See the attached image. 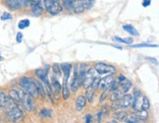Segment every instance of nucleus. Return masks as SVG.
I'll return each mask as SVG.
<instances>
[{
  "instance_id": "nucleus-1",
  "label": "nucleus",
  "mask_w": 159,
  "mask_h": 123,
  "mask_svg": "<svg viewBox=\"0 0 159 123\" xmlns=\"http://www.w3.org/2000/svg\"><path fill=\"white\" fill-rule=\"evenodd\" d=\"M9 97L13 102H15L18 106H22L27 110H29V111H32L34 107V102L33 101V97L23 90H17V89L10 90Z\"/></svg>"
},
{
  "instance_id": "nucleus-2",
  "label": "nucleus",
  "mask_w": 159,
  "mask_h": 123,
  "mask_svg": "<svg viewBox=\"0 0 159 123\" xmlns=\"http://www.w3.org/2000/svg\"><path fill=\"white\" fill-rule=\"evenodd\" d=\"M3 109L5 110L6 117L12 123H20L21 121H23L24 117H25V114H24L23 110L10 97Z\"/></svg>"
},
{
  "instance_id": "nucleus-3",
  "label": "nucleus",
  "mask_w": 159,
  "mask_h": 123,
  "mask_svg": "<svg viewBox=\"0 0 159 123\" xmlns=\"http://www.w3.org/2000/svg\"><path fill=\"white\" fill-rule=\"evenodd\" d=\"M116 82H117V86H116L114 91H112V96H111V100L113 102L117 101L121 97L125 96L127 92L132 88L131 81H129L124 75H120L118 79L116 80Z\"/></svg>"
},
{
  "instance_id": "nucleus-4",
  "label": "nucleus",
  "mask_w": 159,
  "mask_h": 123,
  "mask_svg": "<svg viewBox=\"0 0 159 123\" xmlns=\"http://www.w3.org/2000/svg\"><path fill=\"white\" fill-rule=\"evenodd\" d=\"M20 86L23 88V91H25L28 95H30L33 98H36L39 96L38 85H36V81L34 79L24 76L20 79L19 81Z\"/></svg>"
},
{
  "instance_id": "nucleus-5",
  "label": "nucleus",
  "mask_w": 159,
  "mask_h": 123,
  "mask_svg": "<svg viewBox=\"0 0 159 123\" xmlns=\"http://www.w3.org/2000/svg\"><path fill=\"white\" fill-rule=\"evenodd\" d=\"M63 70V91H62V96L64 100H68L70 97V92L68 88V81L70 78V73L72 70V65L70 63H64L60 66Z\"/></svg>"
},
{
  "instance_id": "nucleus-6",
  "label": "nucleus",
  "mask_w": 159,
  "mask_h": 123,
  "mask_svg": "<svg viewBox=\"0 0 159 123\" xmlns=\"http://www.w3.org/2000/svg\"><path fill=\"white\" fill-rule=\"evenodd\" d=\"M133 101H134L133 95H125L123 97H121L120 98H118L117 101H115V102L113 104V108L121 109V110L128 109V108L132 107Z\"/></svg>"
},
{
  "instance_id": "nucleus-7",
  "label": "nucleus",
  "mask_w": 159,
  "mask_h": 123,
  "mask_svg": "<svg viewBox=\"0 0 159 123\" xmlns=\"http://www.w3.org/2000/svg\"><path fill=\"white\" fill-rule=\"evenodd\" d=\"M43 5L46 11L51 15H57L63 10L59 0H43Z\"/></svg>"
},
{
  "instance_id": "nucleus-8",
  "label": "nucleus",
  "mask_w": 159,
  "mask_h": 123,
  "mask_svg": "<svg viewBox=\"0 0 159 123\" xmlns=\"http://www.w3.org/2000/svg\"><path fill=\"white\" fill-rule=\"evenodd\" d=\"M94 70L96 74L101 76H109V75H113L116 72V69L113 66L108 65L105 63H97L94 67Z\"/></svg>"
},
{
  "instance_id": "nucleus-9",
  "label": "nucleus",
  "mask_w": 159,
  "mask_h": 123,
  "mask_svg": "<svg viewBox=\"0 0 159 123\" xmlns=\"http://www.w3.org/2000/svg\"><path fill=\"white\" fill-rule=\"evenodd\" d=\"M30 4V0H6V5L11 10L25 8Z\"/></svg>"
},
{
  "instance_id": "nucleus-10",
  "label": "nucleus",
  "mask_w": 159,
  "mask_h": 123,
  "mask_svg": "<svg viewBox=\"0 0 159 123\" xmlns=\"http://www.w3.org/2000/svg\"><path fill=\"white\" fill-rule=\"evenodd\" d=\"M133 97H134V101H133V106H132L134 107V109L136 110V111L140 110L143 108L144 96L142 94V92H140V91L136 90V91H134V95H133Z\"/></svg>"
},
{
  "instance_id": "nucleus-11",
  "label": "nucleus",
  "mask_w": 159,
  "mask_h": 123,
  "mask_svg": "<svg viewBox=\"0 0 159 123\" xmlns=\"http://www.w3.org/2000/svg\"><path fill=\"white\" fill-rule=\"evenodd\" d=\"M30 8H32L33 16L39 17L43 12V5H42L41 0H30Z\"/></svg>"
},
{
  "instance_id": "nucleus-12",
  "label": "nucleus",
  "mask_w": 159,
  "mask_h": 123,
  "mask_svg": "<svg viewBox=\"0 0 159 123\" xmlns=\"http://www.w3.org/2000/svg\"><path fill=\"white\" fill-rule=\"evenodd\" d=\"M96 72L94 70V68H90L89 69L87 72H85V75H84V81H83V85L84 87L87 89L88 87L93 84V81L94 80V78L96 77Z\"/></svg>"
},
{
  "instance_id": "nucleus-13",
  "label": "nucleus",
  "mask_w": 159,
  "mask_h": 123,
  "mask_svg": "<svg viewBox=\"0 0 159 123\" xmlns=\"http://www.w3.org/2000/svg\"><path fill=\"white\" fill-rule=\"evenodd\" d=\"M113 81H114V78H113L112 75L105 76L104 78H102L101 80H99L98 88H100L102 90H107V89L110 88V86H111Z\"/></svg>"
},
{
  "instance_id": "nucleus-14",
  "label": "nucleus",
  "mask_w": 159,
  "mask_h": 123,
  "mask_svg": "<svg viewBox=\"0 0 159 123\" xmlns=\"http://www.w3.org/2000/svg\"><path fill=\"white\" fill-rule=\"evenodd\" d=\"M79 78H78V68H74V74H73V78L70 84V88L73 93H76L79 88Z\"/></svg>"
},
{
  "instance_id": "nucleus-15",
  "label": "nucleus",
  "mask_w": 159,
  "mask_h": 123,
  "mask_svg": "<svg viewBox=\"0 0 159 123\" xmlns=\"http://www.w3.org/2000/svg\"><path fill=\"white\" fill-rule=\"evenodd\" d=\"M87 67L88 65L85 63H81L79 65V68H78V78H79V84L80 86L83 85V81H84V78L85 75V72H87Z\"/></svg>"
},
{
  "instance_id": "nucleus-16",
  "label": "nucleus",
  "mask_w": 159,
  "mask_h": 123,
  "mask_svg": "<svg viewBox=\"0 0 159 123\" xmlns=\"http://www.w3.org/2000/svg\"><path fill=\"white\" fill-rule=\"evenodd\" d=\"M85 102H87V98L84 96H79L77 101H76V109L78 111H81V110L84 109V106H85Z\"/></svg>"
},
{
  "instance_id": "nucleus-17",
  "label": "nucleus",
  "mask_w": 159,
  "mask_h": 123,
  "mask_svg": "<svg viewBox=\"0 0 159 123\" xmlns=\"http://www.w3.org/2000/svg\"><path fill=\"white\" fill-rule=\"evenodd\" d=\"M134 116H136V118L139 120V121H145L146 119H148V113L146 110L144 109H140V110H138V111L134 114Z\"/></svg>"
},
{
  "instance_id": "nucleus-18",
  "label": "nucleus",
  "mask_w": 159,
  "mask_h": 123,
  "mask_svg": "<svg viewBox=\"0 0 159 123\" xmlns=\"http://www.w3.org/2000/svg\"><path fill=\"white\" fill-rule=\"evenodd\" d=\"M52 88L54 89L55 94L58 95L59 92H60V88L61 87H60V83L58 81V78L55 75H53V77H52Z\"/></svg>"
},
{
  "instance_id": "nucleus-19",
  "label": "nucleus",
  "mask_w": 159,
  "mask_h": 123,
  "mask_svg": "<svg viewBox=\"0 0 159 123\" xmlns=\"http://www.w3.org/2000/svg\"><path fill=\"white\" fill-rule=\"evenodd\" d=\"M123 30L126 31L127 33L131 34V35H139V32L132 26V25H124Z\"/></svg>"
},
{
  "instance_id": "nucleus-20",
  "label": "nucleus",
  "mask_w": 159,
  "mask_h": 123,
  "mask_svg": "<svg viewBox=\"0 0 159 123\" xmlns=\"http://www.w3.org/2000/svg\"><path fill=\"white\" fill-rule=\"evenodd\" d=\"M8 100H9V97L6 96L1 90H0V109H2V108L5 107Z\"/></svg>"
},
{
  "instance_id": "nucleus-21",
  "label": "nucleus",
  "mask_w": 159,
  "mask_h": 123,
  "mask_svg": "<svg viewBox=\"0 0 159 123\" xmlns=\"http://www.w3.org/2000/svg\"><path fill=\"white\" fill-rule=\"evenodd\" d=\"M94 89L91 87V86H89V87L87 88V95H85V98L89 101V102H93V96H94Z\"/></svg>"
},
{
  "instance_id": "nucleus-22",
  "label": "nucleus",
  "mask_w": 159,
  "mask_h": 123,
  "mask_svg": "<svg viewBox=\"0 0 159 123\" xmlns=\"http://www.w3.org/2000/svg\"><path fill=\"white\" fill-rule=\"evenodd\" d=\"M39 116L40 117H44V118H49L52 116V110L48 109V108L41 109L40 112H39Z\"/></svg>"
},
{
  "instance_id": "nucleus-23",
  "label": "nucleus",
  "mask_w": 159,
  "mask_h": 123,
  "mask_svg": "<svg viewBox=\"0 0 159 123\" xmlns=\"http://www.w3.org/2000/svg\"><path fill=\"white\" fill-rule=\"evenodd\" d=\"M127 116H128V114L125 111H123V110H121V111H118L114 114V118H116L117 120H120V121H123V120H125Z\"/></svg>"
},
{
  "instance_id": "nucleus-24",
  "label": "nucleus",
  "mask_w": 159,
  "mask_h": 123,
  "mask_svg": "<svg viewBox=\"0 0 159 123\" xmlns=\"http://www.w3.org/2000/svg\"><path fill=\"white\" fill-rule=\"evenodd\" d=\"M113 40H116V41H118V42H124V44H126V45H131V44H133V41H134L133 38L121 39V38H119V36H115Z\"/></svg>"
},
{
  "instance_id": "nucleus-25",
  "label": "nucleus",
  "mask_w": 159,
  "mask_h": 123,
  "mask_svg": "<svg viewBox=\"0 0 159 123\" xmlns=\"http://www.w3.org/2000/svg\"><path fill=\"white\" fill-rule=\"evenodd\" d=\"M30 25V22L28 19L21 20L19 22V24H18V28H19L20 30H24V29H26L27 27H29Z\"/></svg>"
},
{
  "instance_id": "nucleus-26",
  "label": "nucleus",
  "mask_w": 159,
  "mask_h": 123,
  "mask_svg": "<svg viewBox=\"0 0 159 123\" xmlns=\"http://www.w3.org/2000/svg\"><path fill=\"white\" fill-rule=\"evenodd\" d=\"M82 1H83V5H84V11L90 9L91 7H93V3H94V0H82Z\"/></svg>"
},
{
  "instance_id": "nucleus-27",
  "label": "nucleus",
  "mask_w": 159,
  "mask_h": 123,
  "mask_svg": "<svg viewBox=\"0 0 159 123\" xmlns=\"http://www.w3.org/2000/svg\"><path fill=\"white\" fill-rule=\"evenodd\" d=\"M53 75H55L57 78L61 77L62 75V71L60 69V65L59 64H54L53 65Z\"/></svg>"
},
{
  "instance_id": "nucleus-28",
  "label": "nucleus",
  "mask_w": 159,
  "mask_h": 123,
  "mask_svg": "<svg viewBox=\"0 0 159 123\" xmlns=\"http://www.w3.org/2000/svg\"><path fill=\"white\" fill-rule=\"evenodd\" d=\"M62 4L65 6V8L69 11H73V2L72 0H62Z\"/></svg>"
},
{
  "instance_id": "nucleus-29",
  "label": "nucleus",
  "mask_w": 159,
  "mask_h": 123,
  "mask_svg": "<svg viewBox=\"0 0 159 123\" xmlns=\"http://www.w3.org/2000/svg\"><path fill=\"white\" fill-rule=\"evenodd\" d=\"M125 121H126V123H139V120L136 118V116H134V114L127 116V117L125 118Z\"/></svg>"
},
{
  "instance_id": "nucleus-30",
  "label": "nucleus",
  "mask_w": 159,
  "mask_h": 123,
  "mask_svg": "<svg viewBox=\"0 0 159 123\" xmlns=\"http://www.w3.org/2000/svg\"><path fill=\"white\" fill-rule=\"evenodd\" d=\"M150 106V103H149V101H148V98L144 97L143 98V108L142 109H144V110H148Z\"/></svg>"
},
{
  "instance_id": "nucleus-31",
  "label": "nucleus",
  "mask_w": 159,
  "mask_h": 123,
  "mask_svg": "<svg viewBox=\"0 0 159 123\" xmlns=\"http://www.w3.org/2000/svg\"><path fill=\"white\" fill-rule=\"evenodd\" d=\"M0 19H1L2 21L10 20V19H12V15L10 13H8V12H4V13L2 14V16L0 17Z\"/></svg>"
},
{
  "instance_id": "nucleus-32",
  "label": "nucleus",
  "mask_w": 159,
  "mask_h": 123,
  "mask_svg": "<svg viewBox=\"0 0 159 123\" xmlns=\"http://www.w3.org/2000/svg\"><path fill=\"white\" fill-rule=\"evenodd\" d=\"M132 47H134V48H139V47H157V45H148V44H140V45H132Z\"/></svg>"
},
{
  "instance_id": "nucleus-33",
  "label": "nucleus",
  "mask_w": 159,
  "mask_h": 123,
  "mask_svg": "<svg viewBox=\"0 0 159 123\" xmlns=\"http://www.w3.org/2000/svg\"><path fill=\"white\" fill-rule=\"evenodd\" d=\"M23 34L22 33H18L17 35H16V41L18 42V44H21V42L23 41Z\"/></svg>"
},
{
  "instance_id": "nucleus-34",
  "label": "nucleus",
  "mask_w": 159,
  "mask_h": 123,
  "mask_svg": "<svg viewBox=\"0 0 159 123\" xmlns=\"http://www.w3.org/2000/svg\"><path fill=\"white\" fill-rule=\"evenodd\" d=\"M85 123H93V116H91V114H87Z\"/></svg>"
},
{
  "instance_id": "nucleus-35",
  "label": "nucleus",
  "mask_w": 159,
  "mask_h": 123,
  "mask_svg": "<svg viewBox=\"0 0 159 123\" xmlns=\"http://www.w3.org/2000/svg\"><path fill=\"white\" fill-rule=\"evenodd\" d=\"M151 3V0H143V7H148Z\"/></svg>"
},
{
  "instance_id": "nucleus-36",
  "label": "nucleus",
  "mask_w": 159,
  "mask_h": 123,
  "mask_svg": "<svg viewBox=\"0 0 159 123\" xmlns=\"http://www.w3.org/2000/svg\"><path fill=\"white\" fill-rule=\"evenodd\" d=\"M146 59H148V60H149V61H151L152 63H155V64L157 65V61H156V59H155V58H150V57H146Z\"/></svg>"
},
{
  "instance_id": "nucleus-37",
  "label": "nucleus",
  "mask_w": 159,
  "mask_h": 123,
  "mask_svg": "<svg viewBox=\"0 0 159 123\" xmlns=\"http://www.w3.org/2000/svg\"><path fill=\"white\" fill-rule=\"evenodd\" d=\"M3 60V56L1 55V53H0V62H1V61Z\"/></svg>"
},
{
  "instance_id": "nucleus-38",
  "label": "nucleus",
  "mask_w": 159,
  "mask_h": 123,
  "mask_svg": "<svg viewBox=\"0 0 159 123\" xmlns=\"http://www.w3.org/2000/svg\"><path fill=\"white\" fill-rule=\"evenodd\" d=\"M107 123H117V122H116V121H114V120H113V121H109V122H107Z\"/></svg>"
}]
</instances>
